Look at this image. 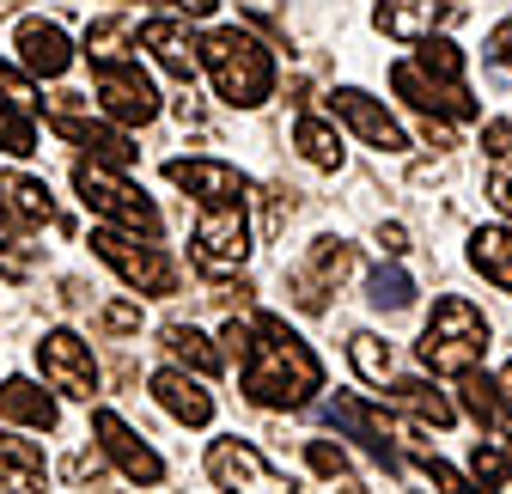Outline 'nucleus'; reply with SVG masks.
<instances>
[{"label":"nucleus","mask_w":512,"mask_h":494,"mask_svg":"<svg viewBox=\"0 0 512 494\" xmlns=\"http://www.w3.org/2000/svg\"><path fill=\"white\" fill-rule=\"evenodd\" d=\"M238 379L256 409H305L324 391V366H317L299 330H287V318L263 312V318H250V348L238 360Z\"/></svg>","instance_id":"1"},{"label":"nucleus","mask_w":512,"mask_h":494,"mask_svg":"<svg viewBox=\"0 0 512 494\" xmlns=\"http://www.w3.org/2000/svg\"><path fill=\"white\" fill-rule=\"evenodd\" d=\"M202 68H208L214 92L232 110H256V104H269V92H275V55L256 43L250 31H238V25H220V31L202 37Z\"/></svg>","instance_id":"2"},{"label":"nucleus","mask_w":512,"mask_h":494,"mask_svg":"<svg viewBox=\"0 0 512 494\" xmlns=\"http://www.w3.org/2000/svg\"><path fill=\"white\" fill-rule=\"evenodd\" d=\"M415 354H421V366H433V373L464 379V373H476L482 354H488V318L476 312L470 299L445 293V299L433 305V318H427V330H421Z\"/></svg>","instance_id":"3"},{"label":"nucleus","mask_w":512,"mask_h":494,"mask_svg":"<svg viewBox=\"0 0 512 494\" xmlns=\"http://www.w3.org/2000/svg\"><path fill=\"white\" fill-rule=\"evenodd\" d=\"M74 190H80V202H86L104 226L141 232V238H159V232H165L159 208H153L128 177H116V165H104V159H80V165H74Z\"/></svg>","instance_id":"4"},{"label":"nucleus","mask_w":512,"mask_h":494,"mask_svg":"<svg viewBox=\"0 0 512 494\" xmlns=\"http://www.w3.org/2000/svg\"><path fill=\"white\" fill-rule=\"evenodd\" d=\"M92 251L135 287L141 299H165V293H177V263L159 251V244L147 238L141 244V232H122V226H92Z\"/></svg>","instance_id":"5"},{"label":"nucleus","mask_w":512,"mask_h":494,"mask_svg":"<svg viewBox=\"0 0 512 494\" xmlns=\"http://www.w3.org/2000/svg\"><path fill=\"white\" fill-rule=\"evenodd\" d=\"M250 257V220H244V202H214L202 208L196 220V238H189V263L202 275H238Z\"/></svg>","instance_id":"6"},{"label":"nucleus","mask_w":512,"mask_h":494,"mask_svg":"<svg viewBox=\"0 0 512 494\" xmlns=\"http://www.w3.org/2000/svg\"><path fill=\"white\" fill-rule=\"evenodd\" d=\"M92 86H98V110L116 122V129H147V122L159 116V92L153 80L141 74V61H98L92 68Z\"/></svg>","instance_id":"7"},{"label":"nucleus","mask_w":512,"mask_h":494,"mask_svg":"<svg viewBox=\"0 0 512 494\" xmlns=\"http://www.w3.org/2000/svg\"><path fill=\"white\" fill-rule=\"evenodd\" d=\"M49 129H55L61 141L86 147V153L104 159V165H135V147H128V135L110 129L104 116H92V98H80V92H55V98H49Z\"/></svg>","instance_id":"8"},{"label":"nucleus","mask_w":512,"mask_h":494,"mask_svg":"<svg viewBox=\"0 0 512 494\" xmlns=\"http://www.w3.org/2000/svg\"><path fill=\"white\" fill-rule=\"evenodd\" d=\"M208 476L220 494H293V482L281 470H269V458L250 440H214L208 446Z\"/></svg>","instance_id":"9"},{"label":"nucleus","mask_w":512,"mask_h":494,"mask_svg":"<svg viewBox=\"0 0 512 494\" xmlns=\"http://www.w3.org/2000/svg\"><path fill=\"white\" fill-rule=\"evenodd\" d=\"M37 366H43V379L55 391H68V397H98V360H92V342L74 336V330H49L37 342Z\"/></svg>","instance_id":"10"},{"label":"nucleus","mask_w":512,"mask_h":494,"mask_svg":"<svg viewBox=\"0 0 512 494\" xmlns=\"http://www.w3.org/2000/svg\"><path fill=\"white\" fill-rule=\"evenodd\" d=\"M92 440H98V452H104L128 482H141V488L165 482V458H159V452H153V446H147L116 409H98V415H92Z\"/></svg>","instance_id":"11"},{"label":"nucleus","mask_w":512,"mask_h":494,"mask_svg":"<svg viewBox=\"0 0 512 494\" xmlns=\"http://www.w3.org/2000/svg\"><path fill=\"white\" fill-rule=\"evenodd\" d=\"M391 86H397V98H403L409 110H421V116H452V122H470V116H476V98H470L464 86H445V80L421 74V61H397V68H391Z\"/></svg>","instance_id":"12"},{"label":"nucleus","mask_w":512,"mask_h":494,"mask_svg":"<svg viewBox=\"0 0 512 494\" xmlns=\"http://www.w3.org/2000/svg\"><path fill=\"white\" fill-rule=\"evenodd\" d=\"M37 110H43V98L31 92V80L13 68V61H0V147L7 153H37Z\"/></svg>","instance_id":"13"},{"label":"nucleus","mask_w":512,"mask_h":494,"mask_svg":"<svg viewBox=\"0 0 512 494\" xmlns=\"http://www.w3.org/2000/svg\"><path fill=\"white\" fill-rule=\"evenodd\" d=\"M330 110L348 122V129H354L366 147H378V153H403V147H409V135L397 129V116L384 110L378 98H366L360 86H342V92H330Z\"/></svg>","instance_id":"14"},{"label":"nucleus","mask_w":512,"mask_h":494,"mask_svg":"<svg viewBox=\"0 0 512 494\" xmlns=\"http://www.w3.org/2000/svg\"><path fill=\"white\" fill-rule=\"evenodd\" d=\"M165 177L177 183V190H189L202 208H214V202H244V190H250V177L232 171V165H220V159H171Z\"/></svg>","instance_id":"15"},{"label":"nucleus","mask_w":512,"mask_h":494,"mask_svg":"<svg viewBox=\"0 0 512 494\" xmlns=\"http://www.w3.org/2000/svg\"><path fill=\"white\" fill-rule=\"evenodd\" d=\"M141 49H153L159 68L171 80H183V86L202 68V43H196V31H189L183 19H141Z\"/></svg>","instance_id":"16"},{"label":"nucleus","mask_w":512,"mask_h":494,"mask_svg":"<svg viewBox=\"0 0 512 494\" xmlns=\"http://www.w3.org/2000/svg\"><path fill=\"white\" fill-rule=\"evenodd\" d=\"M19 61L25 74H43V80H61L74 68V43L55 19H19Z\"/></svg>","instance_id":"17"},{"label":"nucleus","mask_w":512,"mask_h":494,"mask_svg":"<svg viewBox=\"0 0 512 494\" xmlns=\"http://www.w3.org/2000/svg\"><path fill=\"white\" fill-rule=\"evenodd\" d=\"M342 275H354V244L317 238V244H311V263L293 275V299L305 305V312H317V305H324V287H336Z\"/></svg>","instance_id":"18"},{"label":"nucleus","mask_w":512,"mask_h":494,"mask_svg":"<svg viewBox=\"0 0 512 494\" xmlns=\"http://www.w3.org/2000/svg\"><path fill=\"white\" fill-rule=\"evenodd\" d=\"M153 397H159V409H165L171 421H183V427H208V421H214V397H208L202 373L189 379V366H165V373H153Z\"/></svg>","instance_id":"19"},{"label":"nucleus","mask_w":512,"mask_h":494,"mask_svg":"<svg viewBox=\"0 0 512 494\" xmlns=\"http://www.w3.org/2000/svg\"><path fill=\"white\" fill-rule=\"evenodd\" d=\"M49 488V464L31 440L0 434V494H43Z\"/></svg>","instance_id":"20"},{"label":"nucleus","mask_w":512,"mask_h":494,"mask_svg":"<svg viewBox=\"0 0 512 494\" xmlns=\"http://www.w3.org/2000/svg\"><path fill=\"white\" fill-rule=\"evenodd\" d=\"M0 415L19 421V427H37V434H49V427L61 421V403L37 379H7V385H0Z\"/></svg>","instance_id":"21"},{"label":"nucleus","mask_w":512,"mask_h":494,"mask_svg":"<svg viewBox=\"0 0 512 494\" xmlns=\"http://www.w3.org/2000/svg\"><path fill=\"white\" fill-rule=\"evenodd\" d=\"M439 19H445V0H384V7H378V31L397 37V43L433 37Z\"/></svg>","instance_id":"22"},{"label":"nucleus","mask_w":512,"mask_h":494,"mask_svg":"<svg viewBox=\"0 0 512 494\" xmlns=\"http://www.w3.org/2000/svg\"><path fill=\"white\" fill-rule=\"evenodd\" d=\"M0 202H7L31 232H37V226H61V214H55L49 190H43L37 177H25V171H0Z\"/></svg>","instance_id":"23"},{"label":"nucleus","mask_w":512,"mask_h":494,"mask_svg":"<svg viewBox=\"0 0 512 494\" xmlns=\"http://www.w3.org/2000/svg\"><path fill=\"white\" fill-rule=\"evenodd\" d=\"M470 263H476L482 281H494L500 293H512V232L506 226H482L470 238Z\"/></svg>","instance_id":"24"},{"label":"nucleus","mask_w":512,"mask_h":494,"mask_svg":"<svg viewBox=\"0 0 512 494\" xmlns=\"http://www.w3.org/2000/svg\"><path fill=\"white\" fill-rule=\"evenodd\" d=\"M159 342H165V354H171L177 366H189V373H202V379H208V373H220V360H226V354L196 330V324H165V336H159Z\"/></svg>","instance_id":"25"},{"label":"nucleus","mask_w":512,"mask_h":494,"mask_svg":"<svg viewBox=\"0 0 512 494\" xmlns=\"http://www.w3.org/2000/svg\"><path fill=\"white\" fill-rule=\"evenodd\" d=\"M128 43H141V25L122 19V13L86 25V61H92V68H98V61H128V55H135Z\"/></svg>","instance_id":"26"},{"label":"nucleus","mask_w":512,"mask_h":494,"mask_svg":"<svg viewBox=\"0 0 512 494\" xmlns=\"http://www.w3.org/2000/svg\"><path fill=\"white\" fill-rule=\"evenodd\" d=\"M293 147L317 165V171H342V159H348V147H342V135L330 129L324 116H299L293 122Z\"/></svg>","instance_id":"27"},{"label":"nucleus","mask_w":512,"mask_h":494,"mask_svg":"<svg viewBox=\"0 0 512 494\" xmlns=\"http://www.w3.org/2000/svg\"><path fill=\"white\" fill-rule=\"evenodd\" d=\"M31 263H37V251H31V226L0 202V275L7 281H19V275H31Z\"/></svg>","instance_id":"28"},{"label":"nucleus","mask_w":512,"mask_h":494,"mask_svg":"<svg viewBox=\"0 0 512 494\" xmlns=\"http://www.w3.org/2000/svg\"><path fill=\"white\" fill-rule=\"evenodd\" d=\"M391 403H403L415 421H427V427H452L458 421V409L452 403H445L439 391H427L421 379H403V385H391Z\"/></svg>","instance_id":"29"},{"label":"nucleus","mask_w":512,"mask_h":494,"mask_svg":"<svg viewBox=\"0 0 512 494\" xmlns=\"http://www.w3.org/2000/svg\"><path fill=\"white\" fill-rule=\"evenodd\" d=\"M421 74H433V80H445V86H464V49L452 43V37H421Z\"/></svg>","instance_id":"30"},{"label":"nucleus","mask_w":512,"mask_h":494,"mask_svg":"<svg viewBox=\"0 0 512 494\" xmlns=\"http://www.w3.org/2000/svg\"><path fill=\"white\" fill-rule=\"evenodd\" d=\"M366 299L378 305V312H409V305H415V281L403 269H372L366 275Z\"/></svg>","instance_id":"31"},{"label":"nucleus","mask_w":512,"mask_h":494,"mask_svg":"<svg viewBox=\"0 0 512 494\" xmlns=\"http://www.w3.org/2000/svg\"><path fill=\"white\" fill-rule=\"evenodd\" d=\"M348 354H354V373H360L366 385H384V379H391V348H384L372 330H354V336H348Z\"/></svg>","instance_id":"32"},{"label":"nucleus","mask_w":512,"mask_h":494,"mask_svg":"<svg viewBox=\"0 0 512 494\" xmlns=\"http://www.w3.org/2000/svg\"><path fill=\"white\" fill-rule=\"evenodd\" d=\"M464 409H470L482 427H494V434H500V385H494V379L464 373Z\"/></svg>","instance_id":"33"},{"label":"nucleus","mask_w":512,"mask_h":494,"mask_svg":"<svg viewBox=\"0 0 512 494\" xmlns=\"http://www.w3.org/2000/svg\"><path fill=\"white\" fill-rule=\"evenodd\" d=\"M305 458H311V470H317V476H342V470H348V452H342V446H330V440H311V446H305Z\"/></svg>","instance_id":"34"},{"label":"nucleus","mask_w":512,"mask_h":494,"mask_svg":"<svg viewBox=\"0 0 512 494\" xmlns=\"http://www.w3.org/2000/svg\"><path fill=\"white\" fill-rule=\"evenodd\" d=\"M488 196H494V208H500V214H512V153H506V159H494V171H488Z\"/></svg>","instance_id":"35"},{"label":"nucleus","mask_w":512,"mask_h":494,"mask_svg":"<svg viewBox=\"0 0 512 494\" xmlns=\"http://www.w3.org/2000/svg\"><path fill=\"white\" fill-rule=\"evenodd\" d=\"M488 61H494V68H500V74H512V19L488 31Z\"/></svg>","instance_id":"36"},{"label":"nucleus","mask_w":512,"mask_h":494,"mask_svg":"<svg viewBox=\"0 0 512 494\" xmlns=\"http://www.w3.org/2000/svg\"><path fill=\"white\" fill-rule=\"evenodd\" d=\"M494 385H500V440H512V360L500 366Z\"/></svg>","instance_id":"37"},{"label":"nucleus","mask_w":512,"mask_h":494,"mask_svg":"<svg viewBox=\"0 0 512 494\" xmlns=\"http://www.w3.org/2000/svg\"><path fill=\"white\" fill-rule=\"evenodd\" d=\"M104 324L122 336V330H141V305H104Z\"/></svg>","instance_id":"38"},{"label":"nucleus","mask_w":512,"mask_h":494,"mask_svg":"<svg viewBox=\"0 0 512 494\" xmlns=\"http://www.w3.org/2000/svg\"><path fill=\"white\" fill-rule=\"evenodd\" d=\"M220 342H226V354H232V360H244V348H250V318H232Z\"/></svg>","instance_id":"39"},{"label":"nucleus","mask_w":512,"mask_h":494,"mask_svg":"<svg viewBox=\"0 0 512 494\" xmlns=\"http://www.w3.org/2000/svg\"><path fill=\"white\" fill-rule=\"evenodd\" d=\"M482 141H488L494 159H506V153H512V122H488V135H482Z\"/></svg>","instance_id":"40"},{"label":"nucleus","mask_w":512,"mask_h":494,"mask_svg":"<svg viewBox=\"0 0 512 494\" xmlns=\"http://www.w3.org/2000/svg\"><path fill=\"white\" fill-rule=\"evenodd\" d=\"M378 244H384L391 257H403V251H409V232H403V226H378Z\"/></svg>","instance_id":"41"},{"label":"nucleus","mask_w":512,"mask_h":494,"mask_svg":"<svg viewBox=\"0 0 512 494\" xmlns=\"http://www.w3.org/2000/svg\"><path fill=\"white\" fill-rule=\"evenodd\" d=\"M171 7H177L183 19H208V13L220 7V0H171Z\"/></svg>","instance_id":"42"},{"label":"nucleus","mask_w":512,"mask_h":494,"mask_svg":"<svg viewBox=\"0 0 512 494\" xmlns=\"http://www.w3.org/2000/svg\"><path fill=\"white\" fill-rule=\"evenodd\" d=\"M336 482H342V488H336V494H366V482H354V476H348V470H342V476H336Z\"/></svg>","instance_id":"43"},{"label":"nucleus","mask_w":512,"mask_h":494,"mask_svg":"<svg viewBox=\"0 0 512 494\" xmlns=\"http://www.w3.org/2000/svg\"><path fill=\"white\" fill-rule=\"evenodd\" d=\"M0 13H13V0H0Z\"/></svg>","instance_id":"44"},{"label":"nucleus","mask_w":512,"mask_h":494,"mask_svg":"<svg viewBox=\"0 0 512 494\" xmlns=\"http://www.w3.org/2000/svg\"><path fill=\"white\" fill-rule=\"evenodd\" d=\"M470 494H494V488H470Z\"/></svg>","instance_id":"45"},{"label":"nucleus","mask_w":512,"mask_h":494,"mask_svg":"<svg viewBox=\"0 0 512 494\" xmlns=\"http://www.w3.org/2000/svg\"><path fill=\"white\" fill-rule=\"evenodd\" d=\"M506 476H512V458H506Z\"/></svg>","instance_id":"46"},{"label":"nucleus","mask_w":512,"mask_h":494,"mask_svg":"<svg viewBox=\"0 0 512 494\" xmlns=\"http://www.w3.org/2000/svg\"><path fill=\"white\" fill-rule=\"evenodd\" d=\"M409 494H421V488H409Z\"/></svg>","instance_id":"47"}]
</instances>
